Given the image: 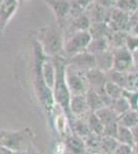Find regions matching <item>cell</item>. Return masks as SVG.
I'll return each mask as SVG.
<instances>
[{
    "mask_svg": "<svg viewBox=\"0 0 138 154\" xmlns=\"http://www.w3.org/2000/svg\"><path fill=\"white\" fill-rule=\"evenodd\" d=\"M115 7L131 14L138 8V1L137 0H117Z\"/></svg>",
    "mask_w": 138,
    "mask_h": 154,
    "instance_id": "obj_30",
    "label": "cell"
},
{
    "mask_svg": "<svg viewBox=\"0 0 138 154\" xmlns=\"http://www.w3.org/2000/svg\"><path fill=\"white\" fill-rule=\"evenodd\" d=\"M19 0H3L0 5V31H3L16 14Z\"/></svg>",
    "mask_w": 138,
    "mask_h": 154,
    "instance_id": "obj_9",
    "label": "cell"
},
{
    "mask_svg": "<svg viewBox=\"0 0 138 154\" xmlns=\"http://www.w3.org/2000/svg\"><path fill=\"white\" fill-rule=\"evenodd\" d=\"M25 1H27V0H19L20 3H22V2H25Z\"/></svg>",
    "mask_w": 138,
    "mask_h": 154,
    "instance_id": "obj_42",
    "label": "cell"
},
{
    "mask_svg": "<svg viewBox=\"0 0 138 154\" xmlns=\"http://www.w3.org/2000/svg\"><path fill=\"white\" fill-rule=\"evenodd\" d=\"M107 77L108 80L112 81V82L119 84L123 88L126 89L127 86V80H128V72H120L117 70H110L107 72Z\"/></svg>",
    "mask_w": 138,
    "mask_h": 154,
    "instance_id": "obj_27",
    "label": "cell"
},
{
    "mask_svg": "<svg viewBox=\"0 0 138 154\" xmlns=\"http://www.w3.org/2000/svg\"><path fill=\"white\" fill-rule=\"evenodd\" d=\"M119 144L120 142L117 140V138L102 136L101 145H100V152L103 154H111L115 150V148L119 146Z\"/></svg>",
    "mask_w": 138,
    "mask_h": 154,
    "instance_id": "obj_26",
    "label": "cell"
},
{
    "mask_svg": "<svg viewBox=\"0 0 138 154\" xmlns=\"http://www.w3.org/2000/svg\"><path fill=\"white\" fill-rule=\"evenodd\" d=\"M129 32L127 31H114L110 36V46L111 48H119L126 46V42Z\"/></svg>",
    "mask_w": 138,
    "mask_h": 154,
    "instance_id": "obj_25",
    "label": "cell"
},
{
    "mask_svg": "<svg viewBox=\"0 0 138 154\" xmlns=\"http://www.w3.org/2000/svg\"><path fill=\"white\" fill-rule=\"evenodd\" d=\"M109 107H111V108L114 110V112L119 116L121 115V114L125 113L126 111L132 109L131 105H130V103L128 102L127 98L125 96H123L119 99H115V100H112Z\"/></svg>",
    "mask_w": 138,
    "mask_h": 154,
    "instance_id": "obj_28",
    "label": "cell"
},
{
    "mask_svg": "<svg viewBox=\"0 0 138 154\" xmlns=\"http://www.w3.org/2000/svg\"><path fill=\"white\" fill-rule=\"evenodd\" d=\"M52 59L56 67V80H55V85L53 88V96H54L55 101L64 111V114L68 119V122L71 125L73 120L69 106L71 94H70L66 82V68L68 62H67L66 57H54Z\"/></svg>",
    "mask_w": 138,
    "mask_h": 154,
    "instance_id": "obj_1",
    "label": "cell"
},
{
    "mask_svg": "<svg viewBox=\"0 0 138 154\" xmlns=\"http://www.w3.org/2000/svg\"><path fill=\"white\" fill-rule=\"evenodd\" d=\"M131 154H138V153L136 152V151L134 150V149H133V151H132V152H131Z\"/></svg>",
    "mask_w": 138,
    "mask_h": 154,
    "instance_id": "obj_41",
    "label": "cell"
},
{
    "mask_svg": "<svg viewBox=\"0 0 138 154\" xmlns=\"http://www.w3.org/2000/svg\"><path fill=\"white\" fill-rule=\"evenodd\" d=\"M38 36L39 46L43 54L50 58L64 56L65 33L61 25H49L42 27L39 30Z\"/></svg>",
    "mask_w": 138,
    "mask_h": 154,
    "instance_id": "obj_2",
    "label": "cell"
},
{
    "mask_svg": "<svg viewBox=\"0 0 138 154\" xmlns=\"http://www.w3.org/2000/svg\"><path fill=\"white\" fill-rule=\"evenodd\" d=\"M117 140L121 144L128 145V146H130V147L134 148V146H135V141H134V138H133V134H132L131 128H128L126 126H123V125H119Z\"/></svg>",
    "mask_w": 138,
    "mask_h": 154,
    "instance_id": "obj_23",
    "label": "cell"
},
{
    "mask_svg": "<svg viewBox=\"0 0 138 154\" xmlns=\"http://www.w3.org/2000/svg\"><path fill=\"white\" fill-rule=\"evenodd\" d=\"M40 75L46 85L53 91L56 80V67L53 59H42L40 64Z\"/></svg>",
    "mask_w": 138,
    "mask_h": 154,
    "instance_id": "obj_11",
    "label": "cell"
},
{
    "mask_svg": "<svg viewBox=\"0 0 138 154\" xmlns=\"http://www.w3.org/2000/svg\"><path fill=\"white\" fill-rule=\"evenodd\" d=\"M117 128H119V123L114 122L110 125H104L103 135L104 137H112V138H117Z\"/></svg>",
    "mask_w": 138,
    "mask_h": 154,
    "instance_id": "obj_32",
    "label": "cell"
},
{
    "mask_svg": "<svg viewBox=\"0 0 138 154\" xmlns=\"http://www.w3.org/2000/svg\"><path fill=\"white\" fill-rule=\"evenodd\" d=\"M89 32L92 38H98V37H108L110 38L114 31L110 28L108 23L102 22V23H92Z\"/></svg>",
    "mask_w": 138,
    "mask_h": 154,
    "instance_id": "obj_18",
    "label": "cell"
},
{
    "mask_svg": "<svg viewBox=\"0 0 138 154\" xmlns=\"http://www.w3.org/2000/svg\"><path fill=\"white\" fill-rule=\"evenodd\" d=\"M95 2V0H70L71 9L69 17L71 19L81 16L82 14L87 11V9Z\"/></svg>",
    "mask_w": 138,
    "mask_h": 154,
    "instance_id": "obj_20",
    "label": "cell"
},
{
    "mask_svg": "<svg viewBox=\"0 0 138 154\" xmlns=\"http://www.w3.org/2000/svg\"><path fill=\"white\" fill-rule=\"evenodd\" d=\"M125 88H123L122 86H120L119 84L112 82V81H107L105 84V93L109 97L111 100H115L119 99L121 97L124 96Z\"/></svg>",
    "mask_w": 138,
    "mask_h": 154,
    "instance_id": "obj_29",
    "label": "cell"
},
{
    "mask_svg": "<svg viewBox=\"0 0 138 154\" xmlns=\"http://www.w3.org/2000/svg\"><path fill=\"white\" fill-rule=\"evenodd\" d=\"M72 131H74V135L81 137V138L85 139L91 134L90 128L88 125V121L85 120L84 118H76L72 120L71 125Z\"/></svg>",
    "mask_w": 138,
    "mask_h": 154,
    "instance_id": "obj_22",
    "label": "cell"
},
{
    "mask_svg": "<svg viewBox=\"0 0 138 154\" xmlns=\"http://www.w3.org/2000/svg\"><path fill=\"white\" fill-rule=\"evenodd\" d=\"M130 20H131V23H136L138 22V8L135 11H133L131 14H130Z\"/></svg>",
    "mask_w": 138,
    "mask_h": 154,
    "instance_id": "obj_38",
    "label": "cell"
},
{
    "mask_svg": "<svg viewBox=\"0 0 138 154\" xmlns=\"http://www.w3.org/2000/svg\"><path fill=\"white\" fill-rule=\"evenodd\" d=\"M95 56L96 60V68L103 72H109L114 68V54H112V49L108 51H101L98 53Z\"/></svg>",
    "mask_w": 138,
    "mask_h": 154,
    "instance_id": "obj_14",
    "label": "cell"
},
{
    "mask_svg": "<svg viewBox=\"0 0 138 154\" xmlns=\"http://www.w3.org/2000/svg\"><path fill=\"white\" fill-rule=\"evenodd\" d=\"M95 113L97 114V116L99 117V119L102 121V123L104 125H110V123H114V122H117V120H119V115L109 106H105L103 108L97 110Z\"/></svg>",
    "mask_w": 138,
    "mask_h": 154,
    "instance_id": "obj_21",
    "label": "cell"
},
{
    "mask_svg": "<svg viewBox=\"0 0 138 154\" xmlns=\"http://www.w3.org/2000/svg\"><path fill=\"white\" fill-rule=\"evenodd\" d=\"M66 82L71 96L86 95L90 88L85 71L77 70L69 65L66 68Z\"/></svg>",
    "mask_w": 138,
    "mask_h": 154,
    "instance_id": "obj_4",
    "label": "cell"
},
{
    "mask_svg": "<svg viewBox=\"0 0 138 154\" xmlns=\"http://www.w3.org/2000/svg\"><path fill=\"white\" fill-rule=\"evenodd\" d=\"M117 0H95V3L100 6H103L105 8L112 9L117 5Z\"/></svg>",
    "mask_w": 138,
    "mask_h": 154,
    "instance_id": "obj_35",
    "label": "cell"
},
{
    "mask_svg": "<svg viewBox=\"0 0 138 154\" xmlns=\"http://www.w3.org/2000/svg\"><path fill=\"white\" fill-rule=\"evenodd\" d=\"M1 134H2V131H1V130H0V136H1Z\"/></svg>",
    "mask_w": 138,
    "mask_h": 154,
    "instance_id": "obj_44",
    "label": "cell"
},
{
    "mask_svg": "<svg viewBox=\"0 0 138 154\" xmlns=\"http://www.w3.org/2000/svg\"><path fill=\"white\" fill-rule=\"evenodd\" d=\"M91 41L92 36L89 31H79L71 34L65 38L64 56L66 58H70L82 51H86Z\"/></svg>",
    "mask_w": 138,
    "mask_h": 154,
    "instance_id": "obj_3",
    "label": "cell"
},
{
    "mask_svg": "<svg viewBox=\"0 0 138 154\" xmlns=\"http://www.w3.org/2000/svg\"><path fill=\"white\" fill-rule=\"evenodd\" d=\"M108 49H111L108 37H98V38H92V41L90 42L87 51L96 54L101 51H108Z\"/></svg>",
    "mask_w": 138,
    "mask_h": 154,
    "instance_id": "obj_17",
    "label": "cell"
},
{
    "mask_svg": "<svg viewBox=\"0 0 138 154\" xmlns=\"http://www.w3.org/2000/svg\"><path fill=\"white\" fill-rule=\"evenodd\" d=\"M3 2V0H0V5H1V3Z\"/></svg>",
    "mask_w": 138,
    "mask_h": 154,
    "instance_id": "obj_43",
    "label": "cell"
},
{
    "mask_svg": "<svg viewBox=\"0 0 138 154\" xmlns=\"http://www.w3.org/2000/svg\"><path fill=\"white\" fill-rule=\"evenodd\" d=\"M127 91H138V71L133 70L128 72V80H127Z\"/></svg>",
    "mask_w": 138,
    "mask_h": 154,
    "instance_id": "obj_31",
    "label": "cell"
},
{
    "mask_svg": "<svg viewBox=\"0 0 138 154\" xmlns=\"http://www.w3.org/2000/svg\"><path fill=\"white\" fill-rule=\"evenodd\" d=\"M126 46L130 51H134L135 49H138V35L129 34L127 38Z\"/></svg>",
    "mask_w": 138,
    "mask_h": 154,
    "instance_id": "obj_33",
    "label": "cell"
},
{
    "mask_svg": "<svg viewBox=\"0 0 138 154\" xmlns=\"http://www.w3.org/2000/svg\"><path fill=\"white\" fill-rule=\"evenodd\" d=\"M111 49L114 54V70L120 72H130L134 70L132 51H130L127 46Z\"/></svg>",
    "mask_w": 138,
    "mask_h": 154,
    "instance_id": "obj_6",
    "label": "cell"
},
{
    "mask_svg": "<svg viewBox=\"0 0 138 154\" xmlns=\"http://www.w3.org/2000/svg\"><path fill=\"white\" fill-rule=\"evenodd\" d=\"M91 20H90L89 16L87 14V12H84L81 16L76 17V18L71 19L70 23L68 25V30H67L65 34V38L70 36L71 34L75 33L79 31H89L90 27H91Z\"/></svg>",
    "mask_w": 138,
    "mask_h": 154,
    "instance_id": "obj_12",
    "label": "cell"
},
{
    "mask_svg": "<svg viewBox=\"0 0 138 154\" xmlns=\"http://www.w3.org/2000/svg\"><path fill=\"white\" fill-rule=\"evenodd\" d=\"M131 131H132V134H133V138H134L135 144H137L138 143V125L131 128Z\"/></svg>",
    "mask_w": 138,
    "mask_h": 154,
    "instance_id": "obj_39",
    "label": "cell"
},
{
    "mask_svg": "<svg viewBox=\"0 0 138 154\" xmlns=\"http://www.w3.org/2000/svg\"><path fill=\"white\" fill-rule=\"evenodd\" d=\"M137 111H138V109H137Z\"/></svg>",
    "mask_w": 138,
    "mask_h": 154,
    "instance_id": "obj_46",
    "label": "cell"
},
{
    "mask_svg": "<svg viewBox=\"0 0 138 154\" xmlns=\"http://www.w3.org/2000/svg\"><path fill=\"white\" fill-rule=\"evenodd\" d=\"M133 149H134V150L138 153V143H137V144H135V146H134V148H133Z\"/></svg>",
    "mask_w": 138,
    "mask_h": 154,
    "instance_id": "obj_40",
    "label": "cell"
},
{
    "mask_svg": "<svg viewBox=\"0 0 138 154\" xmlns=\"http://www.w3.org/2000/svg\"><path fill=\"white\" fill-rule=\"evenodd\" d=\"M94 154H103V153H100V152H99V153H94Z\"/></svg>",
    "mask_w": 138,
    "mask_h": 154,
    "instance_id": "obj_45",
    "label": "cell"
},
{
    "mask_svg": "<svg viewBox=\"0 0 138 154\" xmlns=\"http://www.w3.org/2000/svg\"><path fill=\"white\" fill-rule=\"evenodd\" d=\"M129 34H131V35H138V22L132 24L131 28H130V31H129Z\"/></svg>",
    "mask_w": 138,
    "mask_h": 154,
    "instance_id": "obj_37",
    "label": "cell"
},
{
    "mask_svg": "<svg viewBox=\"0 0 138 154\" xmlns=\"http://www.w3.org/2000/svg\"><path fill=\"white\" fill-rule=\"evenodd\" d=\"M132 57H133V65H134V70L138 71V49H135L134 51H132Z\"/></svg>",
    "mask_w": 138,
    "mask_h": 154,
    "instance_id": "obj_36",
    "label": "cell"
},
{
    "mask_svg": "<svg viewBox=\"0 0 138 154\" xmlns=\"http://www.w3.org/2000/svg\"><path fill=\"white\" fill-rule=\"evenodd\" d=\"M86 98H87L88 105H89V108L91 112H96L97 110H99V109L106 106L101 95L91 88H89V89H88V91L86 94Z\"/></svg>",
    "mask_w": 138,
    "mask_h": 154,
    "instance_id": "obj_16",
    "label": "cell"
},
{
    "mask_svg": "<svg viewBox=\"0 0 138 154\" xmlns=\"http://www.w3.org/2000/svg\"><path fill=\"white\" fill-rule=\"evenodd\" d=\"M87 121H88V125H89L91 133L95 134V135H98V136L103 135L104 125L99 119L96 113L95 112L90 113L89 115L87 116Z\"/></svg>",
    "mask_w": 138,
    "mask_h": 154,
    "instance_id": "obj_24",
    "label": "cell"
},
{
    "mask_svg": "<svg viewBox=\"0 0 138 154\" xmlns=\"http://www.w3.org/2000/svg\"><path fill=\"white\" fill-rule=\"evenodd\" d=\"M137 1H138V0H137Z\"/></svg>",
    "mask_w": 138,
    "mask_h": 154,
    "instance_id": "obj_47",
    "label": "cell"
},
{
    "mask_svg": "<svg viewBox=\"0 0 138 154\" xmlns=\"http://www.w3.org/2000/svg\"><path fill=\"white\" fill-rule=\"evenodd\" d=\"M117 123L120 125L126 126L128 128H133L138 125V111L136 109H130L119 116Z\"/></svg>",
    "mask_w": 138,
    "mask_h": 154,
    "instance_id": "obj_19",
    "label": "cell"
},
{
    "mask_svg": "<svg viewBox=\"0 0 138 154\" xmlns=\"http://www.w3.org/2000/svg\"><path fill=\"white\" fill-rule=\"evenodd\" d=\"M69 106L71 115L76 118H82V116L89 115L91 113L86 95H72L70 98Z\"/></svg>",
    "mask_w": 138,
    "mask_h": 154,
    "instance_id": "obj_8",
    "label": "cell"
},
{
    "mask_svg": "<svg viewBox=\"0 0 138 154\" xmlns=\"http://www.w3.org/2000/svg\"><path fill=\"white\" fill-rule=\"evenodd\" d=\"M44 1L51 7L54 14L56 16L59 25L65 19L69 18L70 9H71L70 0H44Z\"/></svg>",
    "mask_w": 138,
    "mask_h": 154,
    "instance_id": "obj_10",
    "label": "cell"
},
{
    "mask_svg": "<svg viewBox=\"0 0 138 154\" xmlns=\"http://www.w3.org/2000/svg\"><path fill=\"white\" fill-rule=\"evenodd\" d=\"M111 11L112 9L105 8V7L98 5V4H96L94 2V3L87 9L86 12L88 16H89L92 23H102V22L108 23Z\"/></svg>",
    "mask_w": 138,
    "mask_h": 154,
    "instance_id": "obj_13",
    "label": "cell"
},
{
    "mask_svg": "<svg viewBox=\"0 0 138 154\" xmlns=\"http://www.w3.org/2000/svg\"><path fill=\"white\" fill-rule=\"evenodd\" d=\"M65 146L68 149L70 154H87L89 152L84 139L76 135L70 136L67 139Z\"/></svg>",
    "mask_w": 138,
    "mask_h": 154,
    "instance_id": "obj_15",
    "label": "cell"
},
{
    "mask_svg": "<svg viewBox=\"0 0 138 154\" xmlns=\"http://www.w3.org/2000/svg\"><path fill=\"white\" fill-rule=\"evenodd\" d=\"M68 65L73 67L81 71H88L90 69L96 68V60L95 56L89 51H82L81 54H77L73 57L67 58Z\"/></svg>",
    "mask_w": 138,
    "mask_h": 154,
    "instance_id": "obj_7",
    "label": "cell"
},
{
    "mask_svg": "<svg viewBox=\"0 0 138 154\" xmlns=\"http://www.w3.org/2000/svg\"><path fill=\"white\" fill-rule=\"evenodd\" d=\"M133 151V147H130L128 145H124V144H119L115 150L111 154H131Z\"/></svg>",
    "mask_w": 138,
    "mask_h": 154,
    "instance_id": "obj_34",
    "label": "cell"
},
{
    "mask_svg": "<svg viewBox=\"0 0 138 154\" xmlns=\"http://www.w3.org/2000/svg\"><path fill=\"white\" fill-rule=\"evenodd\" d=\"M28 135L25 131H2L0 136V146L6 148L9 151H21L26 147Z\"/></svg>",
    "mask_w": 138,
    "mask_h": 154,
    "instance_id": "obj_5",
    "label": "cell"
}]
</instances>
